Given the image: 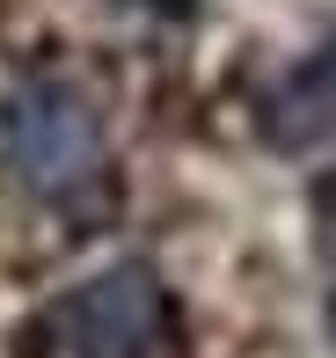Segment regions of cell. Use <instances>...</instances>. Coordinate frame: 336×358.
Returning a JSON list of instances; mask_svg holds the SVG:
<instances>
[{
    "label": "cell",
    "mask_w": 336,
    "mask_h": 358,
    "mask_svg": "<svg viewBox=\"0 0 336 358\" xmlns=\"http://www.w3.org/2000/svg\"><path fill=\"white\" fill-rule=\"evenodd\" d=\"M0 169L37 198H73L103 176V117L52 73L15 80L0 95Z\"/></svg>",
    "instance_id": "obj_1"
},
{
    "label": "cell",
    "mask_w": 336,
    "mask_h": 358,
    "mask_svg": "<svg viewBox=\"0 0 336 358\" xmlns=\"http://www.w3.org/2000/svg\"><path fill=\"white\" fill-rule=\"evenodd\" d=\"M161 322H168V292L154 264H110L52 307L66 358H154Z\"/></svg>",
    "instance_id": "obj_2"
},
{
    "label": "cell",
    "mask_w": 336,
    "mask_h": 358,
    "mask_svg": "<svg viewBox=\"0 0 336 358\" xmlns=\"http://www.w3.org/2000/svg\"><path fill=\"white\" fill-rule=\"evenodd\" d=\"M329 132H336V44L314 52L307 66H293L263 95V139L278 154H300V146H314Z\"/></svg>",
    "instance_id": "obj_3"
},
{
    "label": "cell",
    "mask_w": 336,
    "mask_h": 358,
    "mask_svg": "<svg viewBox=\"0 0 336 358\" xmlns=\"http://www.w3.org/2000/svg\"><path fill=\"white\" fill-rule=\"evenodd\" d=\"M314 205H322V213H329V220H336V169H329V176H322V183H314Z\"/></svg>",
    "instance_id": "obj_4"
},
{
    "label": "cell",
    "mask_w": 336,
    "mask_h": 358,
    "mask_svg": "<svg viewBox=\"0 0 336 358\" xmlns=\"http://www.w3.org/2000/svg\"><path fill=\"white\" fill-rule=\"evenodd\" d=\"M329 336H336V292H329Z\"/></svg>",
    "instance_id": "obj_5"
}]
</instances>
